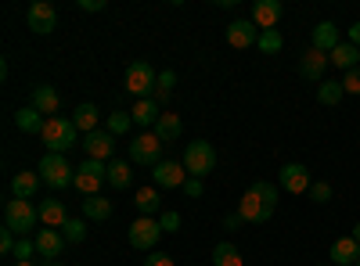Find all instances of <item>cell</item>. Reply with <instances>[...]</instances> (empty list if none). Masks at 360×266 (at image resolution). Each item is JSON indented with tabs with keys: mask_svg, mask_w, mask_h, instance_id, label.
I'll return each instance as SVG.
<instances>
[{
	"mask_svg": "<svg viewBox=\"0 0 360 266\" xmlns=\"http://www.w3.org/2000/svg\"><path fill=\"white\" fill-rule=\"evenodd\" d=\"M152 180H155V187H184V180H188V169H184V162H159L155 166V173H152Z\"/></svg>",
	"mask_w": 360,
	"mask_h": 266,
	"instance_id": "4fadbf2b",
	"label": "cell"
},
{
	"mask_svg": "<svg viewBox=\"0 0 360 266\" xmlns=\"http://www.w3.org/2000/svg\"><path fill=\"white\" fill-rule=\"evenodd\" d=\"M144 266H173V259L166 252H152V255L144 259Z\"/></svg>",
	"mask_w": 360,
	"mask_h": 266,
	"instance_id": "b9f144b4",
	"label": "cell"
},
{
	"mask_svg": "<svg viewBox=\"0 0 360 266\" xmlns=\"http://www.w3.org/2000/svg\"><path fill=\"white\" fill-rule=\"evenodd\" d=\"M134 205H137V213H141V216H155V213H159V205H162L159 187H141L137 198H134Z\"/></svg>",
	"mask_w": 360,
	"mask_h": 266,
	"instance_id": "f546056e",
	"label": "cell"
},
{
	"mask_svg": "<svg viewBox=\"0 0 360 266\" xmlns=\"http://www.w3.org/2000/svg\"><path fill=\"white\" fill-rule=\"evenodd\" d=\"M44 144H47V152H58V155H65L69 147L76 144V137H79V130H76V123L72 119H47V126H44Z\"/></svg>",
	"mask_w": 360,
	"mask_h": 266,
	"instance_id": "277c9868",
	"label": "cell"
},
{
	"mask_svg": "<svg viewBox=\"0 0 360 266\" xmlns=\"http://www.w3.org/2000/svg\"><path fill=\"white\" fill-rule=\"evenodd\" d=\"M173 83H176V72H159V83H155V94H152V101L166 112V105H169V98H173Z\"/></svg>",
	"mask_w": 360,
	"mask_h": 266,
	"instance_id": "4dcf8cb0",
	"label": "cell"
},
{
	"mask_svg": "<svg viewBox=\"0 0 360 266\" xmlns=\"http://www.w3.org/2000/svg\"><path fill=\"white\" fill-rule=\"evenodd\" d=\"M15 126H18L22 133H44L47 119H44L33 105H25V108H18V115H15Z\"/></svg>",
	"mask_w": 360,
	"mask_h": 266,
	"instance_id": "cb8c5ba5",
	"label": "cell"
},
{
	"mask_svg": "<svg viewBox=\"0 0 360 266\" xmlns=\"http://www.w3.org/2000/svg\"><path fill=\"white\" fill-rule=\"evenodd\" d=\"M310 47H314V51H324V54H332V51L339 47V25H335V22H321V25L314 29Z\"/></svg>",
	"mask_w": 360,
	"mask_h": 266,
	"instance_id": "ac0fdd59",
	"label": "cell"
},
{
	"mask_svg": "<svg viewBox=\"0 0 360 266\" xmlns=\"http://www.w3.org/2000/svg\"><path fill=\"white\" fill-rule=\"evenodd\" d=\"M349 238H353V241H356V245H360V223H356V227H353V234H349Z\"/></svg>",
	"mask_w": 360,
	"mask_h": 266,
	"instance_id": "bcb514c9",
	"label": "cell"
},
{
	"mask_svg": "<svg viewBox=\"0 0 360 266\" xmlns=\"http://www.w3.org/2000/svg\"><path fill=\"white\" fill-rule=\"evenodd\" d=\"M332 259H335V266H356L360 245H356L353 238H339V241L332 245Z\"/></svg>",
	"mask_w": 360,
	"mask_h": 266,
	"instance_id": "83f0119b",
	"label": "cell"
},
{
	"mask_svg": "<svg viewBox=\"0 0 360 266\" xmlns=\"http://www.w3.org/2000/svg\"><path fill=\"white\" fill-rule=\"evenodd\" d=\"M281 44H285V40H281L278 29H266V33H259V44H256V47H259L263 54H278V51H281Z\"/></svg>",
	"mask_w": 360,
	"mask_h": 266,
	"instance_id": "d590c367",
	"label": "cell"
},
{
	"mask_svg": "<svg viewBox=\"0 0 360 266\" xmlns=\"http://www.w3.org/2000/svg\"><path fill=\"white\" fill-rule=\"evenodd\" d=\"M310 198H314L317 205H324V201H332V184H324V180L310 184Z\"/></svg>",
	"mask_w": 360,
	"mask_h": 266,
	"instance_id": "8d00e7d4",
	"label": "cell"
},
{
	"mask_svg": "<svg viewBox=\"0 0 360 266\" xmlns=\"http://www.w3.org/2000/svg\"><path fill=\"white\" fill-rule=\"evenodd\" d=\"M184 169L202 180L205 173L217 169V147L209 144V140H191V144L184 147Z\"/></svg>",
	"mask_w": 360,
	"mask_h": 266,
	"instance_id": "5b68a950",
	"label": "cell"
},
{
	"mask_svg": "<svg viewBox=\"0 0 360 266\" xmlns=\"http://www.w3.org/2000/svg\"><path fill=\"white\" fill-rule=\"evenodd\" d=\"M105 8V0H79V11H90V15H98Z\"/></svg>",
	"mask_w": 360,
	"mask_h": 266,
	"instance_id": "7bdbcfd3",
	"label": "cell"
},
{
	"mask_svg": "<svg viewBox=\"0 0 360 266\" xmlns=\"http://www.w3.org/2000/svg\"><path fill=\"white\" fill-rule=\"evenodd\" d=\"M159 238H162L159 220H152V216H137V220L130 223V245H134V248L148 252V248H155V245H159Z\"/></svg>",
	"mask_w": 360,
	"mask_h": 266,
	"instance_id": "9c48e42d",
	"label": "cell"
},
{
	"mask_svg": "<svg viewBox=\"0 0 360 266\" xmlns=\"http://www.w3.org/2000/svg\"><path fill=\"white\" fill-rule=\"evenodd\" d=\"M15 266H37V262H33V259H25V262H15Z\"/></svg>",
	"mask_w": 360,
	"mask_h": 266,
	"instance_id": "7dc6e473",
	"label": "cell"
},
{
	"mask_svg": "<svg viewBox=\"0 0 360 266\" xmlns=\"http://www.w3.org/2000/svg\"><path fill=\"white\" fill-rule=\"evenodd\" d=\"M130 115H134V123H137V126H155V123H159V115H162V108H159L152 98H144V101L134 105Z\"/></svg>",
	"mask_w": 360,
	"mask_h": 266,
	"instance_id": "f1b7e54d",
	"label": "cell"
},
{
	"mask_svg": "<svg viewBox=\"0 0 360 266\" xmlns=\"http://www.w3.org/2000/svg\"><path fill=\"white\" fill-rule=\"evenodd\" d=\"M356 266H360V259H356Z\"/></svg>",
	"mask_w": 360,
	"mask_h": 266,
	"instance_id": "f907efd6",
	"label": "cell"
},
{
	"mask_svg": "<svg viewBox=\"0 0 360 266\" xmlns=\"http://www.w3.org/2000/svg\"><path fill=\"white\" fill-rule=\"evenodd\" d=\"M281 187H285L288 194H303V191H310V169H307L303 162H288V166H281Z\"/></svg>",
	"mask_w": 360,
	"mask_h": 266,
	"instance_id": "5bb4252c",
	"label": "cell"
},
{
	"mask_svg": "<svg viewBox=\"0 0 360 266\" xmlns=\"http://www.w3.org/2000/svg\"><path fill=\"white\" fill-rule=\"evenodd\" d=\"M155 83H159V76H155V69L148 65V62H134V65L127 69V91H130L137 101L152 98V94H155Z\"/></svg>",
	"mask_w": 360,
	"mask_h": 266,
	"instance_id": "52a82bcc",
	"label": "cell"
},
{
	"mask_svg": "<svg viewBox=\"0 0 360 266\" xmlns=\"http://www.w3.org/2000/svg\"><path fill=\"white\" fill-rule=\"evenodd\" d=\"M159 227H162L166 234H173V230H180V213H173V209H166V213L159 216Z\"/></svg>",
	"mask_w": 360,
	"mask_h": 266,
	"instance_id": "ab89813d",
	"label": "cell"
},
{
	"mask_svg": "<svg viewBox=\"0 0 360 266\" xmlns=\"http://www.w3.org/2000/svg\"><path fill=\"white\" fill-rule=\"evenodd\" d=\"M98 119H101V112H98V105H90V101H83V105L76 108V115H72V123H76V130H79L83 137L98 130Z\"/></svg>",
	"mask_w": 360,
	"mask_h": 266,
	"instance_id": "603a6c76",
	"label": "cell"
},
{
	"mask_svg": "<svg viewBox=\"0 0 360 266\" xmlns=\"http://www.w3.org/2000/svg\"><path fill=\"white\" fill-rule=\"evenodd\" d=\"M130 162L134 166H159L162 162V140L155 133H141L134 144H130Z\"/></svg>",
	"mask_w": 360,
	"mask_h": 266,
	"instance_id": "ba28073f",
	"label": "cell"
},
{
	"mask_svg": "<svg viewBox=\"0 0 360 266\" xmlns=\"http://www.w3.org/2000/svg\"><path fill=\"white\" fill-rule=\"evenodd\" d=\"M40 184H44V180H40V173H29V169H22V173H15V176H11V194L29 201V198H33V194L40 191Z\"/></svg>",
	"mask_w": 360,
	"mask_h": 266,
	"instance_id": "ffe728a7",
	"label": "cell"
},
{
	"mask_svg": "<svg viewBox=\"0 0 360 266\" xmlns=\"http://www.w3.org/2000/svg\"><path fill=\"white\" fill-rule=\"evenodd\" d=\"M83 216L94 220V223H105V220L112 216V201H108L105 194H90V198L83 201Z\"/></svg>",
	"mask_w": 360,
	"mask_h": 266,
	"instance_id": "4316f807",
	"label": "cell"
},
{
	"mask_svg": "<svg viewBox=\"0 0 360 266\" xmlns=\"http://www.w3.org/2000/svg\"><path fill=\"white\" fill-rule=\"evenodd\" d=\"M33 252H37V241H33V238H18V245H15V262H25Z\"/></svg>",
	"mask_w": 360,
	"mask_h": 266,
	"instance_id": "74e56055",
	"label": "cell"
},
{
	"mask_svg": "<svg viewBox=\"0 0 360 266\" xmlns=\"http://www.w3.org/2000/svg\"><path fill=\"white\" fill-rule=\"evenodd\" d=\"M134 184V162H108V187L127 191Z\"/></svg>",
	"mask_w": 360,
	"mask_h": 266,
	"instance_id": "484cf974",
	"label": "cell"
},
{
	"mask_svg": "<svg viewBox=\"0 0 360 266\" xmlns=\"http://www.w3.org/2000/svg\"><path fill=\"white\" fill-rule=\"evenodd\" d=\"M37 255L40 259H58V255H62V248H65V238H62V234H58V230H51V227H44V230H37Z\"/></svg>",
	"mask_w": 360,
	"mask_h": 266,
	"instance_id": "2e32d148",
	"label": "cell"
},
{
	"mask_svg": "<svg viewBox=\"0 0 360 266\" xmlns=\"http://www.w3.org/2000/svg\"><path fill=\"white\" fill-rule=\"evenodd\" d=\"M328 65H332V62H328V54H324V51H314V47H310V51L303 54V62H299V72H303L307 79H321Z\"/></svg>",
	"mask_w": 360,
	"mask_h": 266,
	"instance_id": "44dd1931",
	"label": "cell"
},
{
	"mask_svg": "<svg viewBox=\"0 0 360 266\" xmlns=\"http://www.w3.org/2000/svg\"><path fill=\"white\" fill-rule=\"evenodd\" d=\"M83 147H86V155H90V159L108 162L115 144H112V133H108V130H94V133H86V137H83Z\"/></svg>",
	"mask_w": 360,
	"mask_h": 266,
	"instance_id": "e0dca14e",
	"label": "cell"
},
{
	"mask_svg": "<svg viewBox=\"0 0 360 266\" xmlns=\"http://www.w3.org/2000/svg\"><path fill=\"white\" fill-rule=\"evenodd\" d=\"M130 126H134V115H130V112H112V115H108V133H112V137L130 133Z\"/></svg>",
	"mask_w": 360,
	"mask_h": 266,
	"instance_id": "836d02e7",
	"label": "cell"
},
{
	"mask_svg": "<svg viewBox=\"0 0 360 266\" xmlns=\"http://www.w3.org/2000/svg\"><path fill=\"white\" fill-rule=\"evenodd\" d=\"M342 94H346V91H342L339 79H324V83L317 86V101H321V105H339Z\"/></svg>",
	"mask_w": 360,
	"mask_h": 266,
	"instance_id": "d6a6232c",
	"label": "cell"
},
{
	"mask_svg": "<svg viewBox=\"0 0 360 266\" xmlns=\"http://www.w3.org/2000/svg\"><path fill=\"white\" fill-rule=\"evenodd\" d=\"M349 44H353V47H360V22H353V25H349Z\"/></svg>",
	"mask_w": 360,
	"mask_h": 266,
	"instance_id": "f6af8a7d",
	"label": "cell"
},
{
	"mask_svg": "<svg viewBox=\"0 0 360 266\" xmlns=\"http://www.w3.org/2000/svg\"><path fill=\"white\" fill-rule=\"evenodd\" d=\"M274 209H278V187L266 184V180H256L242 194V201H238V213H242L245 223H266L274 216Z\"/></svg>",
	"mask_w": 360,
	"mask_h": 266,
	"instance_id": "6da1fadb",
	"label": "cell"
},
{
	"mask_svg": "<svg viewBox=\"0 0 360 266\" xmlns=\"http://www.w3.org/2000/svg\"><path fill=\"white\" fill-rule=\"evenodd\" d=\"M242 223H245V220H242V213H231V216H224V227H227V230H238Z\"/></svg>",
	"mask_w": 360,
	"mask_h": 266,
	"instance_id": "ee69618b",
	"label": "cell"
},
{
	"mask_svg": "<svg viewBox=\"0 0 360 266\" xmlns=\"http://www.w3.org/2000/svg\"><path fill=\"white\" fill-rule=\"evenodd\" d=\"M321 266H332V262H321Z\"/></svg>",
	"mask_w": 360,
	"mask_h": 266,
	"instance_id": "681fc988",
	"label": "cell"
},
{
	"mask_svg": "<svg viewBox=\"0 0 360 266\" xmlns=\"http://www.w3.org/2000/svg\"><path fill=\"white\" fill-rule=\"evenodd\" d=\"M278 22H281V0H256L252 4V25L259 29V33L278 29Z\"/></svg>",
	"mask_w": 360,
	"mask_h": 266,
	"instance_id": "8fae6325",
	"label": "cell"
},
{
	"mask_svg": "<svg viewBox=\"0 0 360 266\" xmlns=\"http://www.w3.org/2000/svg\"><path fill=\"white\" fill-rule=\"evenodd\" d=\"M40 223V213H37V205L33 201H25V198H11L4 205V227L15 230L18 238H25L29 230H33Z\"/></svg>",
	"mask_w": 360,
	"mask_h": 266,
	"instance_id": "3957f363",
	"label": "cell"
},
{
	"mask_svg": "<svg viewBox=\"0 0 360 266\" xmlns=\"http://www.w3.org/2000/svg\"><path fill=\"white\" fill-rule=\"evenodd\" d=\"M40 266H62V262H51V259H44V262H40Z\"/></svg>",
	"mask_w": 360,
	"mask_h": 266,
	"instance_id": "c3c4849f",
	"label": "cell"
},
{
	"mask_svg": "<svg viewBox=\"0 0 360 266\" xmlns=\"http://www.w3.org/2000/svg\"><path fill=\"white\" fill-rule=\"evenodd\" d=\"M25 25L33 29V33L47 36L51 29L58 25V11L47 4V0H33V4H29V11H25Z\"/></svg>",
	"mask_w": 360,
	"mask_h": 266,
	"instance_id": "30bf717a",
	"label": "cell"
},
{
	"mask_svg": "<svg viewBox=\"0 0 360 266\" xmlns=\"http://www.w3.org/2000/svg\"><path fill=\"white\" fill-rule=\"evenodd\" d=\"M29 105H33L44 119H54V112H58V105H62V101H58L54 86H33V101H29Z\"/></svg>",
	"mask_w": 360,
	"mask_h": 266,
	"instance_id": "d6986e66",
	"label": "cell"
},
{
	"mask_svg": "<svg viewBox=\"0 0 360 266\" xmlns=\"http://www.w3.org/2000/svg\"><path fill=\"white\" fill-rule=\"evenodd\" d=\"M152 133H155L162 144H169V140H176L180 133H184V123H180V115H173V112H162Z\"/></svg>",
	"mask_w": 360,
	"mask_h": 266,
	"instance_id": "7402d4cb",
	"label": "cell"
},
{
	"mask_svg": "<svg viewBox=\"0 0 360 266\" xmlns=\"http://www.w3.org/2000/svg\"><path fill=\"white\" fill-rule=\"evenodd\" d=\"M213 266H245V262H242V252H238L231 241H220L213 248Z\"/></svg>",
	"mask_w": 360,
	"mask_h": 266,
	"instance_id": "1f68e13d",
	"label": "cell"
},
{
	"mask_svg": "<svg viewBox=\"0 0 360 266\" xmlns=\"http://www.w3.org/2000/svg\"><path fill=\"white\" fill-rule=\"evenodd\" d=\"M37 213H40V223L44 227H51V230H62L72 216L65 213V201H58V198H47V201H40L37 205Z\"/></svg>",
	"mask_w": 360,
	"mask_h": 266,
	"instance_id": "9a60e30c",
	"label": "cell"
},
{
	"mask_svg": "<svg viewBox=\"0 0 360 266\" xmlns=\"http://www.w3.org/2000/svg\"><path fill=\"white\" fill-rule=\"evenodd\" d=\"M227 44L238 47V51H245V47L259 44V33H256L252 18H234V22L227 25Z\"/></svg>",
	"mask_w": 360,
	"mask_h": 266,
	"instance_id": "7c38bea8",
	"label": "cell"
},
{
	"mask_svg": "<svg viewBox=\"0 0 360 266\" xmlns=\"http://www.w3.org/2000/svg\"><path fill=\"white\" fill-rule=\"evenodd\" d=\"M108 184V162H98V159H86L79 169H76V180H72V187L79 191V194H98L101 187Z\"/></svg>",
	"mask_w": 360,
	"mask_h": 266,
	"instance_id": "8992f818",
	"label": "cell"
},
{
	"mask_svg": "<svg viewBox=\"0 0 360 266\" xmlns=\"http://www.w3.org/2000/svg\"><path fill=\"white\" fill-rule=\"evenodd\" d=\"M180 191H184L188 198H202V180H198V176H188V180H184V187H180Z\"/></svg>",
	"mask_w": 360,
	"mask_h": 266,
	"instance_id": "60d3db41",
	"label": "cell"
},
{
	"mask_svg": "<svg viewBox=\"0 0 360 266\" xmlns=\"http://www.w3.org/2000/svg\"><path fill=\"white\" fill-rule=\"evenodd\" d=\"M37 173H40V180H44L47 187H54V191L72 187V180H76V169L69 166V159H65V155H58V152H47V155L40 159Z\"/></svg>",
	"mask_w": 360,
	"mask_h": 266,
	"instance_id": "7a4b0ae2",
	"label": "cell"
},
{
	"mask_svg": "<svg viewBox=\"0 0 360 266\" xmlns=\"http://www.w3.org/2000/svg\"><path fill=\"white\" fill-rule=\"evenodd\" d=\"M342 91H346V94H360V65L342 76Z\"/></svg>",
	"mask_w": 360,
	"mask_h": 266,
	"instance_id": "f35d334b",
	"label": "cell"
},
{
	"mask_svg": "<svg viewBox=\"0 0 360 266\" xmlns=\"http://www.w3.org/2000/svg\"><path fill=\"white\" fill-rule=\"evenodd\" d=\"M62 238H65V245H79V241L86 238V223H83V220H69V223L62 227Z\"/></svg>",
	"mask_w": 360,
	"mask_h": 266,
	"instance_id": "e575fe53",
	"label": "cell"
},
{
	"mask_svg": "<svg viewBox=\"0 0 360 266\" xmlns=\"http://www.w3.org/2000/svg\"><path fill=\"white\" fill-rule=\"evenodd\" d=\"M328 62H332L335 69H342V72H349V69H356V62H360V47H353V44H339L332 54H328Z\"/></svg>",
	"mask_w": 360,
	"mask_h": 266,
	"instance_id": "d4e9b609",
	"label": "cell"
}]
</instances>
